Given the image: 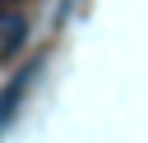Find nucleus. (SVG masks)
Listing matches in <instances>:
<instances>
[{
  "label": "nucleus",
  "instance_id": "nucleus-1",
  "mask_svg": "<svg viewBox=\"0 0 148 143\" xmlns=\"http://www.w3.org/2000/svg\"><path fill=\"white\" fill-rule=\"evenodd\" d=\"M32 78H37V65H28V69L5 88V97H0V125H9V120H14V111H18V101H23V92H28V83H32Z\"/></svg>",
  "mask_w": 148,
  "mask_h": 143
},
{
  "label": "nucleus",
  "instance_id": "nucleus-2",
  "mask_svg": "<svg viewBox=\"0 0 148 143\" xmlns=\"http://www.w3.org/2000/svg\"><path fill=\"white\" fill-rule=\"evenodd\" d=\"M28 37V18L23 14H0V55H14Z\"/></svg>",
  "mask_w": 148,
  "mask_h": 143
}]
</instances>
